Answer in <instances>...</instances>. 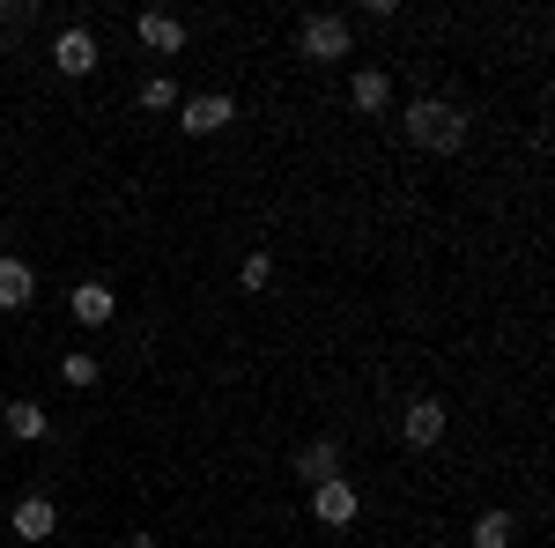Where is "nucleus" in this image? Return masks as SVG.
<instances>
[{
	"mask_svg": "<svg viewBox=\"0 0 555 548\" xmlns=\"http://www.w3.org/2000/svg\"><path fill=\"white\" fill-rule=\"evenodd\" d=\"M400 127H408L415 149H437V156L467 149V112H460V104H444V97H415V104L400 112Z\"/></svg>",
	"mask_w": 555,
	"mask_h": 548,
	"instance_id": "f257e3e1",
	"label": "nucleus"
},
{
	"mask_svg": "<svg viewBox=\"0 0 555 548\" xmlns=\"http://www.w3.org/2000/svg\"><path fill=\"white\" fill-rule=\"evenodd\" d=\"M297 52H304V60H319V67H334V60L356 52V23L334 15V8H319V15H304V23H297Z\"/></svg>",
	"mask_w": 555,
	"mask_h": 548,
	"instance_id": "f03ea898",
	"label": "nucleus"
},
{
	"mask_svg": "<svg viewBox=\"0 0 555 548\" xmlns=\"http://www.w3.org/2000/svg\"><path fill=\"white\" fill-rule=\"evenodd\" d=\"M8 534H15V541H52V534H60V505H52V497H44V489H23V497H15V505H8Z\"/></svg>",
	"mask_w": 555,
	"mask_h": 548,
	"instance_id": "7ed1b4c3",
	"label": "nucleus"
},
{
	"mask_svg": "<svg viewBox=\"0 0 555 548\" xmlns=\"http://www.w3.org/2000/svg\"><path fill=\"white\" fill-rule=\"evenodd\" d=\"M444 430H452V416H444V400H437V393H415V400L400 408V437H408L415 453L444 445Z\"/></svg>",
	"mask_w": 555,
	"mask_h": 548,
	"instance_id": "20e7f679",
	"label": "nucleus"
},
{
	"mask_svg": "<svg viewBox=\"0 0 555 548\" xmlns=\"http://www.w3.org/2000/svg\"><path fill=\"white\" fill-rule=\"evenodd\" d=\"M96 60H104V52H96V30H89V23H67V30L52 38V67H60L67 82L96 75Z\"/></svg>",
	"mask_w": 555,
	"mask_h": 548,
	"instance_id": "39448f33",
	"label": "nucleus"
},
{
	"mask_svg": "<svg viewBox=\"0 0 555 548\" xmlns=\"http://www.w3.org/2000/svg\"><path fill=\"white\" fill-rule=\"evenodd\" d=\"M311 519H319V526H334V534H341V526H356V519H363V497H356V482H348V474L319 482V489H311Z\"/></svg>",
	"mask_w": 555,
	"mask_h": 548,
	"instance_id": "423d86ee",
	"label": "nucleus"
},
{
	"mask_svg": "<svg viewBox=\"0 0 555 548\" xmlns=\"http://www.w3.org/2000/svg\"><path fill=\"white\" fill-rule=\"evenodd\" d=\"M230 119H237V104H230L222 89H201V97H185V104H178V127L193 133V141H208V133H222Z\"/></svg>",
	"mask_w": 555,
	"mask_h": 548,
	"instance_id": "0eeeda50",
	"label": "nucleus"
},
{
	"mask_svg": "<svg viewBox=\"0 0 555 548\" xmlns=\"http://www.w3.org/2000/svg\"><path fill=\"white\" fill-rule=\"evenodd\" d=\"M133 38L149 44L156 60H171V52H185V15H171V8H141V15H133Z\"/></svg>",
	"mask_w": 555,
	"mask_h": 548,
	"instance_id": "6e6552de",
	"label": "nucleus"
},
{
	"mask_svg": "<svg viewBox=\"0 0 555 548\" xmlns=\"http://www.w3.org/2000/svg\"><path fill=\"white\" fill-rule=\"evenodd\" d=\"M297 482L304 489H319V482H334L341 474V437H311V445H297Z\"/></svg>",
	"mask_w": 555,
	"mask_h": 548,
	"instance_id": "1a4fd4ad",
	"label": "nucleus"
},
{
	"mask_svg": "<svg viewBox=\"0 0 555 548\" xmlns=\"http://www.w3.org/2000/svg\"><path fill=\"white\" fill-rule=\"evenodd\" d=\"M67 311H75L82 327H112V319H119V290H112V282H75V290H67Z\"/></svg>",
	"mask_w": 555,
	"mask_h": 548,
	"instance_id": "9d476101",
	"label": "nucleus"
},
{
	"mask_svg": "<svg viewBox=\"0 0 555 548\" xmlns=\"http://www.w3.org/2000/svg\"><path fill=\"white\" fill-rule=\"evenodd\" d=\"M348 104H356L363 119L392 112V75H385V67H356V75H348Z\"/></svg>",
	"mask_w": 555,
	"mask_h": 548,
	"instance_id": "9b49d317",
	"label": "nucleus"
},
{
	"mask_svg": "<svg viewBox=\"0 0 555 548\" xmlns=\"http://www.w3.org/2000/svg\"><path fill=\"white\" fill-rule=\"evenodd\" d=\"M0 430H8L15 445H44V437H52V416H44L38 400H8V408H0Z\"/></svg>",
	"mask_w": 555,
	"mask_h": 548,
	"instance_id": "f8f14e48",
	"label": "nucleus"
},
{
	"mask_svg": "<svg viewBox=\"0 0 555 548\" xmlns=\"http://www.w3.org/2000/svg\"><path fill=\"white\" fill-rule=\"evenodd\" d=\"M30 296H38V267L15 259V253H0V311H23Z\"/></svg>",
	"mask_w": 555,
	"mask_h": 548,
	"instance_id": "ddd939ff",
	"label": "nucleus"
},
{
	"mask_svg": "<svg viewBox=\"0 0 555 548\" xmlns=\"http://www.w3.org/2000/svg\"><path fill=\"white\" fill-rule=\"evenodd\" d=\"M133 97H141V112H178V104H185V89H178L171 75H164V67H156V75H149V82L133 89Z\"/></svg>",
	"mask_w": 555,
	"mask_h": 548,
	"instance_id": "4468645a",
	"label": "nucleus"
},
{
	"mask_svg": "<svg viewBox=\"0 0 555 548\" xmlns=\"http://www.w3.org/2000/svg\"><path fill=\"white\" fill-rule=\"evenodd\" d=\"M512 534H518L512 511H481L474 519V548H512Z\"/></svg>",
	"mask_w": 555,
	"mask_h": 548,
	"instance_id": "2eb2a0df",
	"label": "nucleus"
},
{
	"mask_svg": "<svg viewBox=\"0 0 555 548\" xmlns=\"http://www.w3.org/2000/svg\"><path fill=\"white\" fill-rule=\"evenodd\" d=\"M60 379L75 385V393H89V385H96V356H82V348H75V356H60Z\"/></svg>",
	"mask_w": 555,
	"mask_h": 548,
	"instance_id": "dca6fc26",
	"label": "nucleus"
},
{
	"mask_svg": "<svg viewBox=\"0 0 555 548\" xmlns=\"http://www.w3.org/2000/svg\"><path fill=\"white\" fill-rule=\"evenodd\" d=\"M237 282H245V290H267V282H274V253H253V259H245V267H237Z\"/></svg>",
	"mask_w": 555,
	"mask_h": 548,
	"instance_id": "f3484780",
	"label": "nucleus"
},
{
	"mask_svg": "<svg viewBox=\"0 0 555 548\" xmlns=\"http://www.w3.org/2000/svg\"><path fill=\"white\" fill-rule=\"evenodd\" d=\"M127 548H164V541H156V534H133V541Z\"/></svg>",
	"mask_w": 555,
	"mask_h": 548,
	"instance_id": "a211bd4d",
	"label": "nucleus"
},
{
	"mask_svg": "<svg viewBox=\"0 0 555 548\" xmlns=\"http://www.w3.org/2000/svg\"><path fill=\"white\" fill-rule=\"evenodd\" d=\"M0 245H8V222H0Z\"/></svg>",
	"mask_w": 555,
	"mask_h": 548,
	"instance_id": "6ab92c4d",
	"label": "nucleus"
},
{
	"mask_svg": "<svg viewBox=\"0 0 555 548\" xmlns=\"http://www.w3.org/2000/svg\"><path fill=\"white\" fill-rule=\"evenodd\" d=\"M0 141H8V119H0Z\"/></svg>",
	"mask_w": 555,
	"mask_h": 548,
	"instance_id": "aec40b11",
	"label": "nucleus"
}]
</instances>
